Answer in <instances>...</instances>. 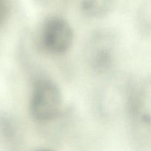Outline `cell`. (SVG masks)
I'll return each mask as SVG.
<instances>
[{
	"instance_id": "5",
	"label": "cell",
	"mask_w": 151,
	"mask_h": 151,
	"mask_svg": "<svg viewBox=\"0 0 151 151\" xmlns=\"http://www.w3.org/2000/svg\"><path fill=\"white\" fill-rule=\"evenodd\" d=\"M128 115L136 134L151 139V78L137 86Z\"/></svg>"
},
{
	"instance_id": "4",
	"label": "cell",
	"mask_w": 151,
	"mask_h": 151,
	"mask_svg": "<svg viewBox=\"0 0 151 151\" xmlns=\"http://www.w3.org/2000/svg\"><path fill=\"white\" fill-rule=\"evenodd\" d=\"M36 40L41 51L52 55H61L72 47L74 31L70 23L64 18L49 16L41 23L37 32Z\"/></svg>"
},
{
	"instance_id": "3",
	"label": "cell",
	"mask_w": 151,
	"mask_h": 151,
	"mask_svg": "<svg viewBox=\"0 0 151 151\" xmlns=\"http://www.w3.org/2000/svg\"><path fill=\"white\" fill-rule=\"evenodd\" d=\"M117 41L116 35L107 29L94 32L84 49V59L88 68L96 75L111 71L116 60Z\"/></svg>"
},
{
	"instance_id": "7",
	"label": "cell",
	"mask_w": 151,
	"mask_h": 151,
	"mask_svg": "<svg viewBox=\"0 0 151 151\" xmlns=\"http://www.w3.org/2000/svg\"><path fill=\"white\" fill-rule=\"evenodd\" d=\"M139 23L144 32L151 33V0H145L139 10Z\"/></svg>"
},
{
	"instance_id": "8",
	"label": "cell",
	"mask_w": 151,
	"mask_h": 151,
	"mask_svg": "<svg viewBox=\"0 0 151 151\" xmlns=\"http://www.w3.org/2000/svg\"><path fill=\"white\" fill-rule=\"evenodd\" d=\"M11 0H0V28L7 22L11 10Z\"/></svg>"
},
{
	"instance_id": "9",
	"label": "cell",
	"mask_w": 151,
	"mask_h": 151,
	"mask_svg": "<svg viewBox=\"0 0 151 151\" xmlns=\"http://www.w3.org/2000/svg\"><path fill=\"white\" fill-rule=\"evenodd\" d=\"M55 1H56V0H41V1L46 3V4H49V3L53 2Z\"/></svg>"
},
{
	"instance_id": "1",
	"label": "cell",
	"mask_w": 151,
	"mask_h": 151,
	"mask_svg": "<svg viewBox=\"0 0 151 151\" xmlns=\"http://www.w3.org/2000/svg\"><path fill=\"white\" fill-rule=\"evenodd\" d=\"M137 86L127 75L111 77L102 86L97 97V111L106 119L129 112Z\"/></svg>"
},
{
	"instance_id": "6",
	"label": "cell",
	"mask_w": 151,
	"mask_h": 151,
	"mask_svg": "<svg viewBox=\"0 0 151 151\" xmlns=\"http://www.w3.org/2000/svg\"><path fill=\"white\" fill-rule=\"evenodd\" d=\"M115 0H81L80 9L90 19L104 17L111 10Z\"/></svg>"
},
{
	"instance_id": "2",
	"label": "cell",
	"mask_w": 151,
	"mask_h": 151,
	"mask_svg": "<svg viewBox=\"0 0 151 151\" xmlns=\"http://www.w3.org/2000/svg\"><path fill=\"white\" fill-rule=\"evenodd\" d=\"M63 106V95L55 81L46 77L34 81L29 100V111L38 122H47L58 116Z\"/></svg>"
},
{
	"instance_id": "10",
	"label": "cell",
	"mask_w": 151,
	"mask_h": 151,
	"mask_svg": "<svg viewBox=\"0 0 151 151\" xmlns=\"http://www.w3.org/2000/svg\"><path fill=\"white\" fill-rule=\"evenodd\" d=\"M38 151H50L48 150H38Z\"/></svg>"
}]
</instances>
